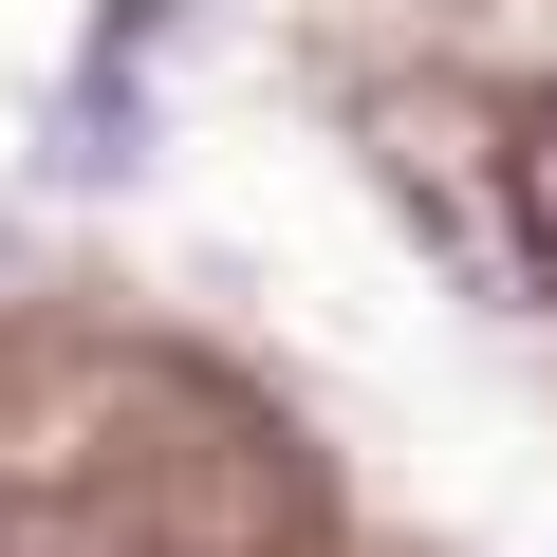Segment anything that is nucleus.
Returning a JSON list of instances; mask_svg holds the SVG:
<instances>
[{"label": "nucleus", "mask_w": 557, "mask_h": 557, "mask_svg": "<svg viewBox=\"0 0 557 557\" xmlns=\"http://www.w3.org/2000/svg\"><path fill=\"white\" fill-rule=\"evenodd\" d=\"M502 186H520V260L557 278V94L520 112V149H502Z\"/></svg>", "instance_id": "nucleus-1"}]
</instances>
